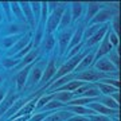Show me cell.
Instances as JSON below:
<instances>
[{"label": "cell", "instance_id": "cell-1", "mask_svg": "<svg viewBox=\"0 0 121 121\" xmlns=\"http://www.w3.org/2000/svg\"><path fill=\"white\" fill-rule=\"evenodd\" d=\"M65 5H66L65 3H59V5H58V7L47 16V22H46V24H44L47 35H51L52 32L58 28L59 20H60V17H62V13H63V11L66 9Z\"/></svg>", "mask_w": 121, "mask_h": 121}, {"label": "cell", "instance_id": "cell-2", "mask_svg": "<svg viewBox=\"0 0 121 121\" xmlns=\"http://www.w3.org/2000/svg\"><path fill=\"white\" fill-rule=\"evenodd\" d=\"M75 78L77 79H79V81H90V82H95V81H99V79H104L105 74L101 73V71H98L97 69H91V70H85V71H82V73H79L75 75Z\"/></svg>", "mask_w": 121, "mask_h": 121}, {"label": "cell", "instance_id": "cell-3", "mask_svg": "<svg viewBox=\"0 0 121 121\" xmlns=\"http://www.w3.org/2000/svg\"><path fill=\"white\" fill-rule=\"evenodd\" d=\"M71 35H73V30H71V28L60 31L59 35H58V43H59V54L60 55L67 51V47H69Z\"/></svg>", "mask_w": 121, "mask_h": 121}, {"label": "cell", "instance_id": "cell-4", "mask_svg": "<svg viewBox=\"0 0 121 121\" xmlns=\"http://www.w3.org/2000/svg\"><path fill=\"white\" fill-rule=\"evenodd\" d=\"M56 73V67H55V59H51L50 62L47 63L46 69H43V74H42V78L39 81V85L40 86H44L46 83L51 79Z\"/></svg>", "mask_w": 121, "mask_h": 121}, {"label": "cell", "instance_id": "cell-5", "mask_svg": "<svg viewBox=\"0 0 121 121\" xmlns=\"http://www.w3.org/2000/svg\"><path fill=\"white\" fill-rule=\"evenodd\" d=\"M17 99H19V95H17L15 91L13 90L8 91V94L5 95V98L3 99V102L0 104V117L4 116V113L12 106V104L15 102V101H17Z\"/></svg>", "mask_w": 121, "mask_h": 121}, {"label": "cell", "instance_id": "cell-6", "mask_svg": "<svg viewBox=\"0 0 121 121\" xmlns=\"http://www.w3.org/2000/svg\"><path fill=\"white\" fill-rule=\"evenodd\" d=\"M35 62V60H34ZM32 69V65H27L24 66L19 73H17L16 75V89L17 90H22L23 87L26 86V83H27V79H28V74H30V70Z\"/></svg>", "mask_w": 121, "mask_h": 121}, {"label": "cell", "instance_id": "cell-7", "mask_svg": "<svg viewBox=\"0 0 121 121\" xmlns=\"http://www.w3.org/2000/svg\"><path fill=\"white\" fill-rule=\"evenodd\" d=\"M95 69L98 70V71H101V73H104V74L105 73H117V69L112 65V62H110L108 58H105V56L99 58V59L95 62Z\"/></svg>", "mask_w": 121, "mask_h": 121}, {"label": "cell", "instance_id": "cell-8", "mask_svg": "<svg viewBox=\"0 0 121 121\" xmlns=\"http://www.w3.org/2000/svg\"><path fill=\"white\" fill-rule=\"evenodd\" d=\"M112 17H113V12L110 9H99L98 12H97V15L89 23H90V26H93V24H101V23H106Z\"/></svg>", "mask_w": 121, "mask_h": 121}, {"label": "cell", "instance_id": "cell-9", "mask_svg": "<svg viewBox=\"0 0 121 121\" xmlns=\"http://www.w3.org/2000/svg\"><path fill=\"white\" fill-rule=\"evenodd\" d=\"M89 109H91L93 112H95L97 114H102V116H112V114H116L118 116V110H113V109H109L106 106H104L99 102H91L89 104Z\"/></svg>", "mask_w": 121, "mask_h": 121}, {"label": "cell", "instance_id": "cell-10", "mask_svg": "<svg viewBox=\"0 0 121 121\" xmlns=\"http://www.w3.org/2000/svg\"><path fill=\"white\" fill-rule=\"evenodd\" d=\"M110 50H112V44L109 43V30H108V32L105 34L104 39L101 40V44H99V47H98V52L94 56V59H99V58L105 56L106 54L110 52Z\"/></svg>", "mask_w": 121, "mask_h": 121}, {"label": "cell", "instance_id": "cell-11", "mask_svg": "<svg viewBox=\"0 0 121 121\" xmlns=\"http://www.w3.org/2000/svg\"><path fill=\"white\" fill-rule=\"evenodd\" d=\"M108 30H109V24H104V26H101V28H99L97 32H95L93 36H91L90 39H87L86 40V46H94V44H97L98 42H101L102 39H104V36H105V34L108 32Z\"/></svg>", "mask_w": 121, "mask_h": 121}, {"label": "cell", "instance_id": "cell-12", "mask_svg": "<svg viewBox=\"0 0 121 121\" xmlns=\"http://www.w3.org/2000/svg\"><path fill=\"white\" fill-rule=\"evenodd\" d=\"M30 38H31V35H30V34L23 35L22 38L19 39L16 43H15L12 47H11V50L8 51V54H9V55H16L17 52L20 51V50H23V48L27 46V44L30 43Z\"/></svg>", "mask_w": 121, "mask_h": 121}, {"label": "cell", "instance_id": "cell-13", "mask_svg": "<svg viewBox=\"0 0 121 121\" xmlns=\"http://www.w3.org/2000/svg\"><path fill=\"white\" fill-rule=\"evenodd\" d=\"M20 8H22V12L24 15V19H26V23H30L31 27H36L35 24V19H34V13L31 11V7H30V3L28 1H22L19 3Z\"/></svg>", "mask_w": 121, "mask_h": 121}, {"label": "cell", "instance_id": "cell-14", "mask_svg": "<svg viewBox=\"0 0 121 121\" xmlns=\"http://www.w3.org/2000/svg\"><path fill=\"white\" fill-rule=\"evenodd\" d=\"M70 117H73V113L69 110H58L55 113L48 114L43 121H67Z\"/></svg>", "mask_w": 121, "mask_h": 121}, {"label": "cell", "instance_id": "cell-15", "mask_svg": "<svg viewBox=\"0 0 121 121\" xmlns=\"http://www.w3.org/2000/svg\"><path fill=\"white\" fill-rule=\"evenodd\" d=\"M83 23L82 24H79V26L77 27V30L73 32V35H71V39H70V43H69V47H67V50H70V48H73L74 46H77V44L82 43V35H83Z\"/></svg>", "mask_w": 121, "mask_h": 121}, {"label": "cell", "instance_id": "cell-16", "mask_svg": "<svg viewBox=\"0 0 121 121\" xmlns=\"http://www.w3.org/2000/svg\"><path fill=\"white\" fill-rule=\"evenodd\" d=\"M42 74H43V69L40 67V65H36L31 69V75H30V79H27V82L30 86H34L36 83H39L40 78H42Z\"/></svg>", "mask_w": 121, "mask_h": 121}, {"label": "cell", "instance_id": "cell-17", "mask_svg": "<svg viewBox=\"0 0 121 121\" xmlns=\"http://www.w3.org/2000/svg\"><path fill=\"white\" fill-rule=\"evenodd\" d=\"M74 77H75V74L71 73V74H69V75H65V77H62V78H58L56 81H54V82L51 83V86H50L48 91H51V90H58L59 87H62L63 85H66L67 82L73 81V78H74Z\"/></svg>", "mask_w": 121, "mask_h": 121}, {"label": "cell", "instance_id": "cell-18", "mask_svg": "<svg viewBox=\"0 0 121 121\" xmlns=\"http://www.w3.org/2000/svg\"><path fill=\"white\" fill-rule=\"evenodd\" d=\"M70 23H71V12H70V8H66L63 11V13H62V17H60L59 24H58V28L56 30H59V32L66 30L69 27Z\"/></svg>", "mask_w": 121, "mask_h": 121}, {"label": "cell", "instance_id": "cell-19", "mask_svg": "<svg viewBox=\"0 0 121 121\" xmlns=\"http://www.w3.org/2000/svg\"><path fill=\"white\" fill-rule=\"evenodd\" d=\"M83 11V4L79 1H74L71 7H70V12H71V22H75L81 17V13Z\"/></svg>", "mask_w": 121, "mask_h": 121}, {"label": "cell", "instance_id": "cell-20", "mask_svg": "<svg viewBox=\"0 0 121 121\" xmlns=\"http://www.w3.org/2000/svg\"><path fill=\"white\" fill-rule=\"evenodd\" d=\"M69 108V112L75 113V116H91V114H95V112H93L91 109L86 108V106H67Z\"/></svg>", "mask_w": 121, "mask_h": 121}, {"label": "cell", "instance_id": "cell-21", "mask_svg": "<svg viewBox=\"0 0 121 121\" xmlns=\"http://www.w3.org/2000/svg\"><path fill=\"white\" fill-rule=\"evenodd\" d=\"M38 54H39V50H38V48H32V50H31L28 54H27V55L23 56V58H22L23 60H22V62H20V63H19L17 66H20V67L23 69L24 66H27V65H30V63H32V62L36 59Z\"/></svg>", "mask_w": 121, "mask_h": 121}, {"label": "cell", "instance_id": "cell-22", "mask_svg": "<svg viewBox=\"0 0 121 121\" xmlns=\"http://www.w3.org/2000/svg\"><path fill=\"white\" fill-rule=\"evenodd\" d=\"M24 104H26V101H24V99H20V98H19L17 101H15V102L12 104V106H11V108H9L8 110L4 113V117H5V118H11V117H12L15 113L19 112V110L22 109V106H23Z\"/></svg>", "mask_w": 121, "mask_h": 121}, {"label": "cell", "instance_id": "cell-23", "mask_svg": "<svg viewBox=\"0 0 121 121\" xmlns=\"http://www.w3.org/2000/svg\"><path fill=\"white\" fill-rule=\"evenodd\" d=\"M93 60H94V54L90 51L86 56H85V58H83L82 60H81V62H79V63H78V66L75 67V70H74V73H79V71L85 70L87 66H89L91 62H93Z\"/></svg>", "mask_w": 121, "mask_h": 121}, {"label": "cell", "instance_id": "cell-24", "mask_svg": "<svg viewBox=\"0 0 121 121\" xmlns=\"http://www.w3.org/2000/svg\"><path fill=\"white\" fill-rule=\"evenodd\" d=\"M73 95L74 94L70 93V91H58V93H54V99L59 101L62 104H65V106H66V104L73 99Z\"/></svg>", "mask_w": 121, "mask_h": 121}, {"label": "cell", "instance_id": "cell-25", "mask_svg": "<svg viewBox=\"0 0 121 121\" xmlns=\"http://www.w3.org/2000/svg\"><path fill=\"white\" fill-rule=\"evenodd\" d=\"M99 11V3L97 1H90L87 5V13H86V22H90L91 19L97 15V12Z\"/></svg>", "mask_w": 121, "mask_h": 121}, {"label": "cell", "instance_id": "cell-26", "mask_svg": "<svg viewBox=\"0 0 121 121\" xmlns=\"http://www.w3.org/2000/svg\"><path fill=\"white\" fill-rule=\"evenodd\" d=\"M82 85H83L82 81H70V82H67L66 85H63L62 87H59L58 91H70V93L73 91L74 93L78 87H81Z\"/></svg>", "mask_w": 121, "mask_h": 121}, {"label": "cell", "instance_id": "cell-27", "mask_svg": "<svg viewBox=\"0 0 121 121\" xmlns=\"http://www.w3.org/2000/svg\"><path fill=\"white\" fill-rule=\"evenodd\" d=\"M95 87L99 90V93H102L105 95H110L114 91H118V89H116V87H113V86H109V85H105L102 82H97L95 83Z\"/></svg>", "mask_w": 121, "mask_h": 121}, {"label": "cell", "instance_id": "cell-28", "mask_svg": "<svg viewBox=\"0 0 121 121\" xmlns=\"http://www.w3.org/2000/svg\"><path fill=\"white\" fill-rule=\"evenodd\" d=\"M99 104H102L104 106H106V108H109V109H113V110H118V109H120V104H117L110 95H105L104 99H102Z\"/></svg>", "mask_w": 121, "mask_h": 121}, {"label": "cell", "instance_id": "cell-29", "mask_svg": "<svg viewBox=\"0 0 121 121\" xmlns=\"http://www.w3.org/2000/svg\"><path fill=\"white\" fill-rule=\"evenodd\" d=\"M30 7H31L32 13H34L35 24L38 26L39 24V17H40V7H42V3H39V1H32V3H30Z\"/></svg>", "mask_w": 121, "mask_h": 121}, {"label": "cell", "instance_id": "cell-30", "mask_svg": "<svg viewBox=\"0 0 121 121\" xmlns=\"http://www.w3.org/2000/svg\"><path fill=\"white\" fill-rule=\"evenodd\" d=\"M23 35L22 34H16V35H9V36H7V38L3 39V46L7 48H11L13 46V44L16 43L19 39L22 38Z\"/></svg>", "mask_w": 121, "mask_h": 121}, {"label": "cell", "instance_id": "cell-31", "mask_svg": "<svg viewBox=\"0 0 121 121\" xmlns=\"http://www.w3.org/2000/svg\"><path fill=\"white\" fill-rule=\"evenodd\" d=\"M9 4H11V9H12L13 15H15L20 22L26 23V19H24V15H23V12H22V8H20L19 3H17V1H12V3H9Z\"/></svg>", "mask_w": 121, "mask_h": 121}, {"label": "cell", "instance_id": "cell-32", "mask_svg": "<svg viewBox=\"0 0 121 121\" xmlns=\"http://www.w3.org/2000/svg\"><path fill=\"white\" fill-rule=\"evenodd\" d=\"M101 28V24H93V26H89L86 28V30L83 31V35H82V39H85V40H87V39H90L93 35L97 32V31Z\"/></svg>", "mask_w": 121, "mask_h": 121}, {"label": "cell", "instance_id": "cell-33", "mask_svg": "<svg viewBox=\"0 0 121 121\" xmlns=\"http://www.w3.org/2000/svg\"><path fill=\"white\" fill-rule=\"evenodd\" d=\"M51 99H54V93L39 97L38 101H36V106H35V109H43V108H44V105L47 104L48 101H51Z\"/></svg>", "mask_w": 121, "mask_h": 121}, {"label": "cell", "instance_id": "cell-34", "mask_svg": "<svg viewBox=\"0 0 121 121\" xmlns=\"http://www.w3.org/2000/svg\"><path fill=\"white\" fill-rule=\"evenodd\" d=\"M0 65L3 66V67H5V69H12V67L19 65V59H16L15 56H12V58H4V59H1Z\"/></svg>", "mask_w": 121, "mask_h": 121}, {"label": "cell", "instance_id": "cell-35", "mask_svg": "<svg viewBox=\"0 0 121 121\" xmlns=\"http://www.w3.org/2000/svg\"><path fill=\"white\" fill-rule=\"evenodd\" d=\"M108 59L112 62V65L114 66L117 70L120 69V52H118V51H116V50H110Z\"/></svg>", "mask_w": 121, "mask_h": 121}, {"label": "cell", "instance_id": "cell-36", "mask_svg": "<svg viewBox=\"0 0 121 121\" xmlns=\"http://www.w3.org/2000/svg\"><path fill=\"white\" fill-rule=\"evenodd\" d=\"M65 104H62L59 101H56V99H51V101H48L47 104L44 105V108L42 110L44 112H50V110H54V109H59V108H63Z\"/></svg>", "mask_w": 121, "mask_h": 121}, {"label": "cell", "instance_id": "cell-37", "mask_svg": "<svg viewBox=\"0 0 121 121\" xmlns=\"http://www.w3.org/2000/svg\"><path fill=\"white\" fill-rule=\"evenodd\" d=\"M38 28H36V32H35L34 35V48H36V46H38L39 43H40V40H42V38H43V28L44 27H40V26H36Z\"/></svg>", "mask_w": 121, "mask_h": 121}, {"label": "cell", "instance_id": "cell-38", "mask_svg": "<svg viewBox=\"0 0 121 121\" xmlns=\"http://www.w3.org/2000/svg\"><path fill=\"white\" fill-rule=\"evenodd\" d=\"M99 94H101V93H99V90L95 87V85H94V86L89 87V89H87V90L82 94V97H87V98H95V97H98Z\"/></svg>", "mask_w": 121, "mask_h": 121}, {"label": "cell", "instance_id": "cell-39", "mask_svg": "<svg viewBox=\"0 0 121 121\" xmlns=\"http://www.w3.org/2000/svg\"><path fill=\"white\" fill-rule=\"evenodd\" d=\"M54 44H55V38L51 35H47L46 39H44V50L46 51H51L52 47H54Z\"/></svg>", "mask_w": 121, "mask_h": 121}, {"label": "cell", "instance_id": "cell-40", "mask_svg": "<svg viewBox=\"0 0 121 121\" xmlns=\"http://www.w3.org/2000/svg\"><path fill=\"white\" fill-rule=\"evenodd\" d=\"M31 50H32V43H28V44L26 46V47L23 48V50H20V51L17 52L16 55H15V58H16V59H22L23 56L27 55V54H28V52L31 51Z\"/></svg>", "mask_w": 121, "mask_h": 121}, {"label": "cell", "instance_id": "cell-41", "mask_svg": "<svg viewBox=\"0 0 121 121\" xmlns=\"http://www.w3.org/2000/svg\"><path fill=\"white\" fill-rule=\"evenodd\" d=\"M50 114V112H40V113H36L34 114L32 117H30V120L28 121H43L46 117Z\"/></svg>", "mask_w": 121, "mask_h": 121}, {"label": "cell", "instance_id": "cell-42", "mask_svg": "<svg viewBox=\"0 0 121 121\" xmlns=\"http://www.w3.org/2000/svg\"><path fill=\"white\" fill-rule=\"evenodd\" d=\"M102 83L109 85V86H113V87H116V89H120V81H116L113 78H104L102 79Z\"/></svg>", "mask_w": 121, "mask_h": 121}, {"label": "cell", "instance_id": "cell-43", "mask_svg": "<svg viewBox=\"0 0 121 121\" xmlns=\"http://www.w3.org/2000/svg\"><path fill=\"white\" fill-rule=\"evenodd\" d=\"M109 43L113 46H116L118 47V44H120V39H118V35H116L114 32H109Z\"/></svg>", "mask_w": 121, "mask_h": 121}, {"label": "cell", "instance_id": "cell-44", "mask_svg": "<svg viewBox=\"0 0 121 121\" xmlns=\"http://www.w3.org/2000/svg\"><path fill=\"white\" fill-rule=\"evenodd\" d=\"M89 121H112L108 116H102V114H91L89 116Z\"/></svg>", "mask_w": 121, "mask_h": 121}, {"label": "cell", "instance_id": "cell-45", "mask_svg": "<svg viewBox=\"0 0 121 121\" xmlns=\"http://www.w3.org/2000/svg\"><path fill=\"white\" fill-rule=\"evenodd\" d=\"M113 30H114V34L120 36V16L118 15L113 16Z\"/></svg>", "mask_w": 121, "mask_h": 121}, {"label": "cell", "instance_id": "cell-46", "mask_svg": "<svg viewBox=\"0 0 121 121\" xmlns=\"http://www.w3.org/2000/svg\"><path fill=\"white\" fill-rule=\"evenodd\" d=\"M81 48H82V43H79V44H77V46H74L73 48H70V50H69V55H67V59L75 56L78 52L81 51Z\"/></svg>", "mask_w": 121, "mask_h": 121}, {"label": "cell", "instance_id": "cell-47", "mask_svg": "<svg viewBox=\"0 0 121 121\" xmlns=\"http://www.w3.org/2000/svg\"><path fill=\"white\" fill-rule=\"evenodd\" d=\"M1 7H3V9L5 11V16H7V19L11 20V19H12V16H11V4H9L8 1H3V3H1Z\"/></svg>", "mask_w": 121, "mask_h": 121}, {"label": "cell", "instance_id": "cell-48", "mask_svg": "<svg viewBox=\"0 0 121 121\" xmlns=\"http://www.w3.org/2000/svg\"><path fill=\"white\" fill-rule=\"evenodd\" d=\"M7 31H8V34H12V35H16L20 32V28H19V26L17 24H11V27H8L7 28Z\"/></svg>", "mask_w": 121, "mask_h": 121}, {"label": "cell", "instance_id": "cell-49", "mask_svg": "<svg viewBox=\"0 0 121 121\" xmlns=\"http://www.w3.org/2000/svg\"><path fill=\"white\" fill-rule=\"evenodd\" d=\"M89 87H91V86H90V85H87V83H85V85H82L81 87H78V89L74 91V93H75V94H81V95H82L83 93H85V91L89 89Z\"/></svg>", "mask_w": 121, "mask_h": 121}, {"label": "cell", "instance_id": "cell-50", "mask_svg": "<svg viewBox=\"0 0 121 121\" xmlns=\"http://www.w3.org/2000/svg\"><path fill=\"white\" fill-rule=\"evenodd\" d=\"M58 5H59V1H48L47 3V11H50V13H51Z\"/></svg>", "mask_w": 121, "mask_h": 121}, {"label": "cell", "instance_id": "cell-51", "mask_svg": "<svg viewBox=\"0 0 121 121\" xmlns=\"http://www.w3.org/2000/svg\"><path fill=\"white\" fill-rule=\"evenodd\" d=\"M67 121H89V117H86V116H73V117H70Z\"/></svg>", "mask_w": 121, "mask_h": 121}, {"label": "cell", "instance_id": "cell-52", "mask_svg": "<svg viewBox=\"0 0 121 121\" xmlns=\"http://www.w3.org/2000/svg\"><path fill=\"white\" fill-rule=\"evenodd\" d=\"M5 95H7V90H5V87H1L0 89V104L3 102V99L5 98Z\"/></svg>", "mask_w": 121, "mask_h": 121}, {"label": "cell", "instance_id": "cell-53", "mask_svg": "<svg viewBox=\"0 0 121 121\" xmlns=\"http://www.w3.org/2000/svg\"><path fill=\"white\" fill-rule=\"evenodd\" d=\"M110 97L116 101L117 104H120V91H114L113 94H110Z\"/></svg>", "mask_w": 121, "mask_h": 121}, {"label": "cell", "instance_id": "cell-54", "mask_svg": "<svg viewBox=\"0 0 121 121\" xmlns=\"http://www.w3.org/2000/svg\"><path fill=\"white\" fill-rule=\"evenodd\" d=\"M30 120V116H23V117H19V118H16V120L13 121H28Z\"/></svg>", "mask_w": 121, "mask_h": 121}, {"label": "cell", "instance_id": "cell-55", "mask_svg": "<svg viewBox=\"0 0 121 121\" xmlns=\"http://www.w3.org/2000/svg\"><path fill=\"white\" fill-rule=\"evenodd\" d=\"M1 82H3V77L0 75V85H1Z\"/></svg>", "mask_w": 121, "mask_h": 121}, {"label": "cell", "instance_id": "cell-56", "mask_svg": "<svg viewBox=\"0 0 121 121\" xmlns=\"http://www.w3.org/2000/svg\"><path fill=\"white\" fill-rule=\"evenodd\" d=\"M1 19H3V16H1V13H0V22H1Z\"/></svg>", "mask_w": 121, "mask_h": 121}, {"label": "cell", "instance_id": "cell-57", "mask_svg": "<svg viewBox=\"0 0 121 121\" xmlns=\"http://www.w3.org/2000/svg\"><path fill=\"white\" fill-rule=\"evenodd\" d=\"M1 69H3V66H1V65H0V70H1Z\"/></svg>", "mask_w": 121, "mask_h": 121}]
</instances>
